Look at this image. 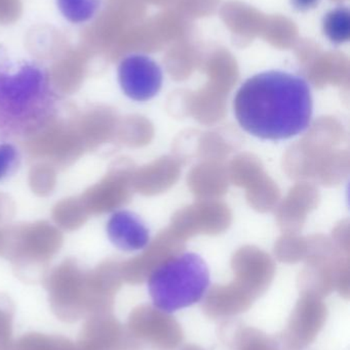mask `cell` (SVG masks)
<instances>
[{
	"label": "cell",
	"instance_id": "9",
	"mask_svg": "<svg viewBox=\"0 0 350 350\" xmlns=\"http://www.w3.org/2000/svg\"><path fill=\"white\" fill-rule=\"evenodd\" d=\"M322 0H290L292 8L298 12H308L316 10Z\"/></svg>",
	"mask_w": 350,
	"mask_h": 350
},
{
	"label": "cell",
	"instance_id": "2",
	"mask_svg": "<svg viewBox=\"0 0 350 350\" xmlns=\"http://www.w3.org/2000/svg\"><path fill=\"white\" fill-rule=\"evenodd\" d=\"M60 96L41 66L24 63L0 70V139L33 137L59 110Z\"/></svg>",
	"mask_w": 350,
	"mask_h": 350
},
{
	"label": "cell",
	"instance_id": "8",
	"mask_svg": "<svg viewBox=\"0 0 350 350\" xmlns=\"http://www.w3.org/2000/svg\"><path fill=\"white\" fill-rule=\"evenodd\" d=\"M20 162V152L12 144H0V181L5 180L14 174Z\"/></svg>",
	"mask_w": 350,
	"mask_h": 350
},
{
	"label": "cell",
	"instance_id": "1",
	"mask_svg": "<svg viewBox=\"0 0 350 350\" xmlns=\"http://www.w3.org/2000/svg\"><path fill=\"white\" fill-rule=\"evenodd\" d=\"M234 110L240 127L257 139H292L305 133L312 124V88L305 78L291 72H261L238 88Z\"/></svg>",
	"mask_w": 350,
	"mask_h": 350
},
{
	"label": "cell",
	"instance_id": "4",
	"mask_svg": "<svg viewBox=\"0 0 350 350\" xmlns=\"http://www.w3.org/2000/svg\"><path fill=\"white\" fill-rule=\"evenodd\" d=\"M117 78L123 94L135 102H147L158 96L164 84L162 67L149 55L132 53L121 59Z\"/></svg>",
	"mask_w": 350,
	"mask_h": 350
},
{
	"label": "cell",
	"instance_id": "6",
	"mask_svg": "<svg viewBox=\"0 0 350 350\" xmlns=\"http://www.w3.org/2000/svg\"><path fill=\"white\" fill-rule=\"evenodd\" d=\"M322 31L334 45H343L350 40V12L349 6L339 5L325 14Z\"/></svg>",
	"mask_w": 350,
	"mask_h": 350
},
{
	"label": "cell",
	"instance_id": "3",
	"mask_svg": "<svg viewBox=\"0 0 350 350\" xmlns=\"http://www.w3.org/2000/svg\"><path fill=\"white\" fill-rule=\"evenodd\" d=\"M210 283V269L203 257L184 252L155 267L147 286L153 306L160 312L172 314L201 301Z\"/></svg>",
	"mask_w": 350,
	"mask_h": 350
},
{
	"label": "cell",
	"instance_id": "5",
	"mask_svg": "<svg viewBox=\"0 0 350 350\" xmlns=\"http://www.w3.org/2000/svg\"><path fill=\"white\" fill-rule=\"evenodd\" d=\"M107 237L115 248L137 252L147 248L150 230L141 217L129 210L115 211L106 224Z\"/></svg>",
	"mask_w": 350,
	"mask_h": 350
},
{
	"label": "cell",
	"instance_id": "7",
	"mask_svg": "<svg viewBox=\"0 0 350 350\" xmlns=\"http://www.w3.org/2000/svg\"><path fill=\"white\" fill-rule=\"evenodd\" d=\"M62 16L72 24L90 22L101 8V0H55Z\"/></svg>",
	"mask_w": 350,
	"mask_h": 350
}]
</instances>
